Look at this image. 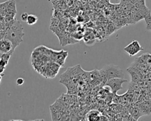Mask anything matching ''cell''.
Returning a JSON list of instances; mask_svg holds the SVG:
<instances>
[{
	"instance_id": "obj_2",
	"label": "cell",
	"mask_w": 151,
	"mask_h": 121,
	"mask_svg": "<svg viewBox=\"0 0 151 121\" xmlns=\"http://www.w3.org/2000/svg\"><path fill=\"white\" fill-rule=\"evenodd\" d=\"M24 34L22 25L18 21H16L7 31L5 38L9 40L16 48L22 41V37Z\"/></svg>"
},
{
	"instance_id": "obj_11",
	"label": "cell",
	"mask_w": 151,
	"mask_h": 121,
	"mask_svg": "<svg viewBox=\"0 0 151 121\" xmlns=\"http://www.w3.org/2000/svg\"><path fill=\"white\" fill-rule=\"evenodd\" d=\"M24 80L22 77H19L16 80V84L18 86H21L24 84Z\"/></svg>"
},
{
	"instance_id": "obj_9",
	"label": "cell",
	"mask_w": 151,
	"mask_h": 121,
	"mask_svg": "<svg viewBox=\"0 0 151 121\" xmlns=\"http://www.w3.org/2000/svg\"><path fill=\"white\" fill-rule=\"evenodd\" d=\"M143 114L142 113L141 110H140L138 107H133L132 109V112L131 113V115L135 120H137L139 117H140Z\"/></svg>"
},
{
	"instance_id": "obj_3",
	"label": "cell",
	"mask_w": 151,
	"mask_h": 121,
	"mask_svg": "<svg viewBox=\"0 0 151 121\" xmlns=\"http://www.w3.org/2000/svg\"><path fill=\"white\" fill-rule=\"evenodd\" d=\"M126 81L127 80L124 79V78H112L107 80L104 85L109 87L111 91L116 94L118 91L123 89L122 84Z\"/></svg>"
},
{
	"instance_id": "obj_7",
	"label": "cell",
	"mask_w": 151,
	"mask_h": 121,
	"mask_svg": "<svg viewBox=\"0 0 151 121\" xmlns=\"http://www.w3.org/2000/svg\"><path fill=\"white\" fill-rule=\"evenodd\" d=\"M87 117L88 120H100V113L98 111L91 110L88 113Z\"/></svg>"
},
{
	"instance_id": "obj_1",
	"label": "cell",
	"mask_w": 151,
	"mask_h": 121,
	"mask_svg": "<svg viewBox=\"0 0 151 121\" xmlns=\"http://www.w3.org/2000/svg\"><path fill=\"white\" fill-rule=\"evenodd\" d=\"M101 81L104 83L107 80L112 78H124L123 70L117 66L109 64L104 67L99 71Z\"/></svg>"
},
{
	"instance_id": "obj_12",
	"label": "cell",
	"mask_w": 151,
	"mask_h": 121,
	"mask_svg": "<svg viewBox=\"0 0 151 121\" xmlns=\"http://www.w3.org/2000/svg\"><path fill=\"white\" fill-rule=\"evenodd\" d=\"M28 14L27 13V12H24L22 13L21 15V19L22 21H27V18H28Z\"/></svg>"
},
{
	"instance_id": "obj_14",
	"label": "cell",
	"mask_w": 151,
	"mask_h": 121,
	"mask_svg": "<svg viewBox=\"0 0 151 121\" xmlns=\"http://www.w3.org/2000/svg\"><path fill=\"white\" fill-rule=\"evenodd\" d=\"M5 69H6L5 67H1V66H0V74H2V73H4V70Z\"/></svg>"
},
{
	"instance_id": "obj_8",
	"label": "cell",
	"mask_w": 151,
	"mask_h": 121,
	"mask_svg": "<svg viewBox=\"0 0 151 121\" xmlns=\"http://www.w3.org/2000/svg\"><path fill=\"white\" fill-rule=\"evenodd\" d=\"M38 21V17L33 14H28L27 19V23L29 25H32L37 23Z\"/></svg>"
},
{
	"instance_id": "obj_5",
	"label": "cell",
	"mask_w": 151,
	"mask_h": 121,
	"mask_svg": "<svg viewBox=\"0 0 151 121\" xmlns=\"http://www.w3.org/2000/svg\"><path fill=\"white\" fill-rule=\"evenodd\" d=\"M15 48L12 42L9 40L4 38L0 40V57L3 54L14 51Z\"/></svg>"
},
{
	"instance_id": "obj_13",
	"label": "cell",
	"mask_w": 151,
	"mask_h": 121,
	"mask_svg": "<svg viewBox=\"0 0 151 121\" xmlns=\"http://www.w3.org/2000/svg\"><path fill=\"white\" fill-rule=\"evenodd\" d=\"M8 62H6V61L0 58V66L6 67V66L8 65Z\"/></svg>"
},
{
	"instance_id": "obj_6",
	"label": "cell",
	"mask_w": 151,
	"mask_h": 121,
	"mask_svg": "<svg viewBox=\"0 0 151 121\" xmlns=\"http://www.w3.org/2000/svg\"><path fill=\"white\" fill-rule=\"evenodd\" d=\"M54 51H52L51 55L53 56L52 60L57 63L58 64H64V62L65 60V58L67 56V51H57L56 54L53 53Z\"/></svg>"
},
{
	"instance_id": "obj_15",
	"label": "cell",
	"mask_w": 151,
	"mask_h": 121,
	"mask_svg": "<svg viewBox=\"0 0 151 121\" xmlns=\"http://www.w3.org/2000/svg\"><path fill=\"white\" fill-rule=\"evenodd\" d=\"M2 76H4V74L2 75V74H0V83H1V80H2Z\"/></svg>"
},
{
	"instance_id": "obj_10",
	"label": "cell",
	"mask_w": 151,
	"mask_h": 121,
	"mask_svg": "<svg viewBox=\"0 0 151 121\" xmlns=\"http://www.w3.org/2000/svg\"><path fill=\"white\" fill-rule=\"evenodd\" d=\"M146 22V30L151 31V14H148L144 18Z\"/></svg>"
},
{
	"instance_id": "obj_4",
	"label": "cell",
	"mask_w": 151,
	"mask_h": 121,
	"mask_svg": "<svg viewBox=\"0 0 151 121\" xmlns=\"http://www.w3.org/2000/svg\"><path fill=\"white\" fill-rule=\"evenodd\" d=\"M143 47L140 45L139 42L136 40H133L129 44L124 48V50L130 56H134L143 50Z\"/></svg>"
}]
</instances>
